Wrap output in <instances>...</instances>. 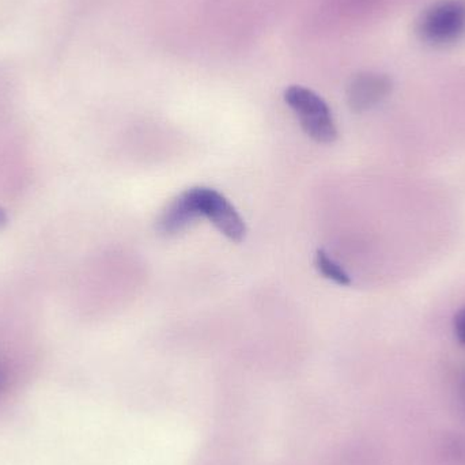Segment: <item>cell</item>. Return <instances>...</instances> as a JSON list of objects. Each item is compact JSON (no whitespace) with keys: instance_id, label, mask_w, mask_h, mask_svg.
Wrapping results in <instances>:
<instances>
[{"instance_id":"cell-2","label":"cell","mask_w":465,"mask_h":465,"mask_svg":"<svg viewBox=\"0 0 465 465\" xmlns=\"http://www.w3.org/2000/svg\"><path fill=\"white\" fill-rule=\"evenodd\" d=\"M418 35L423 43L445 46L465 35V3L463 0H441L434 3L420 16Z\"/></svg>"},{"instance_id":"cell-7","label":"cell","mask_w":465,"mask_h":465,"mask_svg":"<svg viewBox=\"0 0 465 465\" xmlns=\"http://www.w3.org/2000/svg\"><path fill=\"white\" fill-rule=\"evenodd\" d=\"M453 328H455L456 338L465 347V308L456 314Z\"/></svg>"},{"instance_id":"cell-8","label":"cell","mask_w":465,"mask_h":465,"mask_svg":"<svg viewBox=\"0 0 465 465\" xmlns=\"http://www.w3.org/2000/svg\"><path fill=\"white\" fill-rule=\"evenodd\" d=\"M7 213H5V209H2V207H0V229H3L5 225H7Z\"/></svg>"},{"instance_id":"cell-4","label":"cell","mask_w":465,"mask_h":465,"mask_svg":"<svg viewBox=\"0 0 465 465\" xmlns=\"http://www.w3.org/2000/svg\"><path fill=\"white\" fill-rule=\"evenodd\" d=\"M392 92V79L385 74L361 73L347 86V104L357 114L371 111Z\"/></svg>"},{"instance_id":"cell-1","label":"cell","mask_w":465,"mask_h":465,"mask_svg":"<svg viewBox=\"0 0 465 465\" xmlns=\"http://www.w3.org/2000/svg\"><path fill=\"white\" fill-rule=\"evenodd\" d=\"M284 101L294 111L306 135L319 143H332L338 138V128L328 104L313 90L290 86Z\"/></svg>"},{"instance_id":"cell-9","label":"cell","mask_w":465,"mask_h":465,"mask_svg":"<svg viewBox=\"0 0 465 465\" xmlns=\"http://www.w3.org/2000/svg\"><path fill=\"white\" fill-rule=\"evenodd\" d=\"M5 369H3L2 366H0V391H2L3 388H5Z\"/></svg>"},{"instance_id":"cell-3","label":"cell","mask_w":465,"mask_h":465,"mask_svg":"<svg viewBox=\"0 0 465 465\" xmlns=\"http://www.w3.org/2000/svg\"><path fill=\"white\" fill-rule=\"evenodd\" d=\"M193 190L202 217L207 218L229 240L241 242L245 237V223L231 202L213 188L193 187Z\"/></svg>"},{"instance_id":"cell-5","label":"cell","mask_w":465,"mask_h":465,"mask_svg":"<svg viewBox=\"0 0 465 465\" xmlns=\"http://www.w3.org/2000/svg\"><path fill=\"white\" fill-rule=\"evenodd\" d=\"M201 218V209H199L195 190L190 188L166 204L158 217L157 232L163 237H174L187 231Z\"/></svg>"},{"instance_id":"cell-6","label":"cell","mask_w":465,"mask_h":465,"mask_svg":"<svg viewBox=\"0 0 465 465\" xmlns=\"http://www.w3.org/2000/svg\"><path fill=\"white\" fill-rule=\"evenodd\" d=\"M314 262H316L319 272L330 281L335 282L341 286H350L351 284V278H350L349 273L332 257L328 256V253H325L324 251H317Z\"/></svg>"},{"instance_id":"cell-10","label":"cell","mask_w":465,"mask_h":465,"mask_svg":"<svg viewBox=\"0 0 465 465\" xmlns=\"http://www.w3.org/2000/svg\"><path fill=\"white\" fill-rule=\"evenodd\" d=\"M464 396H465V384H464Z\"/></svg>"}]
</instances>
